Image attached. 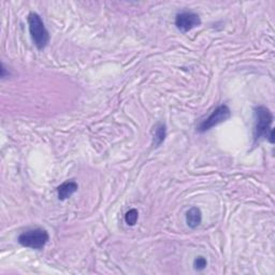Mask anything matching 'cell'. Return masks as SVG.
Returning a JSON list of instances; mask_svg holds the SVG:
<instances>
[{
    "mask_svg": "<svg viewBox=\"0 0 275 275\" xmlns=\"http://www.w3.org/2000/svg\"><path fill=\"white\" fill-rule=\"evenodd\" d=\"M255 115V127H254V139L258 141L261 138H266L271 143H274V131L272 129L273 114L266 106H256L254 110Z\"/></svg>",
    "mask_w": 275,
    "mask_h": 275,
    "instance_id": "cell-1",
    "label": "cell"
},
{
    "mask_svg": "<svg viewBox=\"0 0 275 275\" xmlns=\"http://www.w3.org/2000/svg\"><path fill=\"white\" fill-rule=\"evenodd\" d=\"M28 27H29L30 37L32 42L38 50L46 49L50 42V33L44 25L40 15L37 13H30L28 15Z\"/></svg>",
    "mask_w": 275,
    "mask_h": 275,
    "instance_id": "cell-2",
    "label": "cell"
},
{
    "mask_svg": "<svg viewBox=\"0 0 275 275\" xmlns=\"http://www.w3.org/2000/svg\"><path fill=\"white\" fill-rule=\"evenodd\" d=\"M50 240V235L47 230L41 228L26 230L20 234L19 243L24 248L32 250H42Z\"/></svg>",
    "mask_w": 275,
    "mask_h": 275,
    "instance_id": "cell-3",
    "label": "cell"
},
{
    "mask_svg": "<svg viewBox=\"0 0 275 275\" xmlns=\"http://www.w3.org/2000/svg\"><path fill=\"white\" fill-rule=\"evenodd\" d=\"M230 115H231V111H230V109L228 108V105L222 104L220 106H217V108L213 111L204 121H202L200 123L199 126L197 127V131L200 133L209 131L213 127L226 122L230 117Z\"/></svg>",
    "mask_w": 275,
    "mask_h": 275,
    "instance_id": "cell-4",
    "label": "cell"
},
{
    "mask_svg": "<svg viewBox=\"0 0 275 275\" xmlns=\"http://www.w3.org/2000/svg\"><path fill=\"white\" fill-rule=\"evenodd\" d=\"M201 24L198 14L194 12H181L175 16V26L182 32H188Z\"/></svg>",
    "mask_w": 275,
    "mask_h": 275,
    "instance_id": "cell-5",
    "label": "cell"
},
{
    "mask_svg": "<svg viewBox=\"0 0 275 275\" xmlns=\"http://www.w3.org/2000/svg\"><path fill=\"white\" fill-rule=\"evenodd\" d=\"M78 188V185L76 182L75 181H66L60 186L57 188V195H58V199L64 201L67 200L68 198H70L72 195H74Z\"/></svg>",
    "mask_w": 275,
    "mask_h": 275,
    "instance_id": "cell-6",
    "label": "cell"
},
{
    "mask_svg": "<svg viewBox=\"0 0 275 275\" xmlns=\"http://www.w3.org/2000/svg\"><path fill=\"white\" fill-rule=\"evenodd\" d=\"M202 222V214L198 207H192L186 213V224L189 228H197Z\"/></svg>",
    "mask_w": 275,
    "mask_h": 275,
    "instance_id": "cell-7",
    "label": "cell"
},
{
    "mask_svg": "<svg viewBox=\"0 0 275 275\" xmlns=\"http://www.w3.org/2000/svg\"><path fill=\"white\" fill-rule=\"evenodd\" d=\"M167 136V128L165 124H157L154 127L153 137H154V144L155 147H159L161 143L165 141Z\"/></svg>",
    "mask_w": 275,
    "mask_h": 275,
    "instance_id": "cell-8",
    "label": "cell"
},
{
    "mask_svg": "<svg viewBox=\"0 0 275 275\" xmlns=\"http://www.w3.org/2000/svg\"><path fill=\"white\" fill-rule=\"evenodd\" d=\"M139 218V212L136 209L129 210L125 215V222L129 226H134L138 222Z\"/></svg>",
    "mask_w": 275,
    "mask_h": 275,
    "instance_id": "cell-9",
    "label": "cell"
},
{
    "mask_svg": "<svg viewBox=\"0 0 275 275\" xmlns=\"http://www.w3.org/2000/svg\"><path fill=\"white\" fill-rule=\"evenodd\" d=\"M206 266H207V261H206L204 257L199 256L194 260V267H195L196 270H198V271L204 270Z\"/></svg>",
    "mask_w": 275,
    "mask_h": 275,
    "instance_id": "cell-10",
    "label": "cell"
},
{
    "mask_svg": "<svg viewBox=\"0 0 275 275\" xmlns=\"http://www.w3.org/2000/svg\"><path fill=\"white\" fill-rule=\"evenodd\" d=\"M5 74H7V70L4 68V65H1V77H5Z\"/></svg>",
    "mask_w": 275,
    "mask_h": 275,
    "instance_id": "cell-11",
    "label": "cell"
}]
</instances>
